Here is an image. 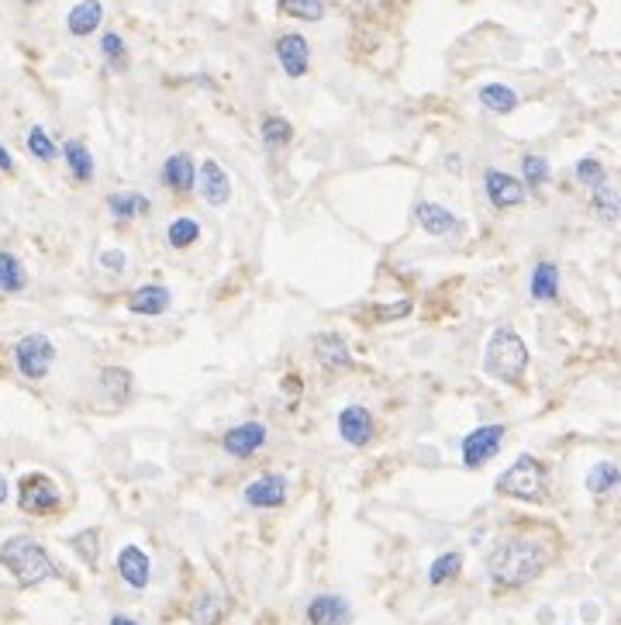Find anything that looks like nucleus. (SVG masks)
I'll return each instance as SVG.
<instances>
[{
  "instance_id": "obj_1",
  "label": "nucleus",
  "mask_w": 621,
  "mask_h": 625,
  "mask_svg": "<svg viewBox=\"0 0 621 625\" xmlns=\"http://www.w3.org/2000/svg\"><path fill=\"white\" fill-rule=\"evenodd\" d=\"M546 563H549V550L539 539L508 536L487 556V574L497 588H525L535 577H542Z\"/></svg>"
},
{
  "instance_id": "obj_2",
  "label": "nucleus",
  "mask_w": 621,
  "mask_h": 625,
  "mask_svg": "<svg viewBox=\"0 0 621 625\" xmlns=\"http://www.w3.org/2000/svg\"><path fill=\"white\" fill-rule=\"evenodd\" d=\"M0 567L11 570L21 588H35V584L59 577V567L52 563V556L32 536H14L7 543H0Z\"/></svg>"
},
{
  "instance_id": "obj_3",
  "label": "nucleus",
  "mask_w": 621,
  "mask_h": 625,
  "mask_svg": "<svg viewBox=\"0 0 621 625\" xmlns=\"http://www.w3.org/2000/svg\"><path fill=\"white\" fill-rule=\"evenodd\" d=\"M483 370H487V377L501 380V384H518L525 377L528 346L511 325H501V329L490 332L487 353H483Z\"/></svg>"
},
{
  "instance_id": "obj_4",
  "label": "nucleus",
  "mask_w": 621,
  "mask_h": 625,
  "mask_svg": "<svg viewBox=\"0 0 621 625\" xmlns=\"http://www.w3.org/2000/svg\"><path fill=\"white\" fill-rule=\"evenodd\" d=\"M497 494L518 501H546V467L532 453H521L501 477H497Z\"/></svg>"
},
{
  "instance_id": "obj_5",
  "label": "nucleus",
  "mask_w": 621,
  "mask_h": 625,
  "mask_svg": "<svg viewBox=\"0 0 621 625\" xmlns=\"http://www.w3.org/2000/svg\"><path fill=\"white\" fill-rule=\"evenodd\" d=\"M59 501H63V494H59L56 480L45 477V474H28L21 477L18 484V505L21 512L28 515H49L59 508Z\"/></svg>"
},
{
  "instance_id": "obj_6",
  "label": "nucleus",
  "mask_w": 621,
  "mask_h": 625,
  "mask_svg": "<svg viewBox=\"0 0 621 625\" xmlns=\"http://www.w3.org/2000/svg\"><path fill=\"white\" fill-rule=\"evenodd\" d=\"M14 360H18V370L25 373L28 380H42L45 373H49L52 360H56V346H52L49 335L32 332V335H25V339L18 342V349H14Z\"/></svg>"
},
{
  "instance_id": "obj_7",
  "label": "nucleus",
  "mask_w": 621,
  "mask_h": 625,
  "mask_svg": "<svg viewBox=\"0 0 621 625\" xmlns=\"http://www.w3.org/2000/svg\"><path fill=\"white\" fill-rule=\"evenodd\" d=\"M504 442V425H477L473 432H466L463 439V467L466 470H480L501 453Z\"/></svg>"
},
{
  "instance_id": "obj_8",
  "label": "nucleus",
  "mask_w": 621,
  "mask_h": 625,
  "mask_svg": "<svg viewBox=\"0 0 621 625\" xmlns=\"http://www.w3.org/2000/svg\"><path fill=\"white\" fill-rule=\"evenodd\" d=\"M276 52V63H280V70L290 76V80H301V76H308L311 70V45L304 35L297 32H283L276 38L273 45Z\"/></svg>"
},
{
  "instance_id": "obj_9",
  "label": "nucleus",
  "mask_w": 621,
  "mask_h": 625,
  "mask_svg": "<svg viewBox=\"0 0 621 625\" xmlns=\"http://www.w3.org/2000/svg\"><path fill=\"white\" fill-rule=\"evenodd\" d=\"M483 194H487V201L494 208H518V204H525V184L518 177H511V173L494 170V166L483 173Z\"/></svg>"
},
{
  "instance_id": "obj_10",
  "label": "nucleus",
  "mask_w": 621,
  "mask_h": 625,
  "mask_svg": "<svg viewBox=\"0 0 621 625\" xmlns=\"http://www.w3.org/2000/svg\"><path fill=\"white\" fill-rule=\"evenodd\" d=\"M242 501L249 508H280L287 501V477L283 474H263L249 480L242 491Z\"/></svg>"
},
{
  "instance_id": "obj_11",
  "label": "nucleus",
  "mask_w": 621,
  "mask_h": 625,
  "mask_svg": "<svg viewBox=\"0 0 621 625\" xmlns=\"http://www.w3.org/2000/svg\"><path fill=\"white\" fill-rule=\"evenodd\" d=\"M263 442H266V425L263 422H242V425H232V429L225 432L221 449H225L228 456H235V460H249V456L256 453Z\"/></svg>"
},
{
  "instance_id": "obj_12",
  "label": "nucleus",
  "mask_w": 621,
  "mask_h": 625,
  "mask_svg": "<svg viewBox=\"0 0 621 625\" xmlns=\"http://www.w3.org/2000/svg\"><path fill=\"white\" fill-rule=\"evenodd\" d=\"M197 180H201V197L211 208H225L228 197H232V180L221 170L218 159H204L201 170H197Z\"/></svg>"
},
{
  "instance_id": "obj_13",
  "label": "nucleus",
  "mask_w": 621,
  "mask_h": 625,
  "mask_svg": "<svg viewBox=\"0 0 621 625\" xmlns=\"http://www.w3.org/2000/svg\"><path fill=\"white\" fill-rule=\"evenodd\" d=\"M159 184L166 190H176V194H187V190L197 187V166L187 152H173L166 156L163 170H159Z\"/></svg>"
},
{
  "instance_id": "obj_14",
  "label": "nucleus",
  "mask_w": 621,
  "mask_h": 625,
  "mask_svg": "<svg viewBox=\"0 0 621 625\" xmlns=\"http://www.w3.org/2000/svg\"><path fill=\"white\" fill-rule=\"evenodd\" d=\"M308 622L311 625H349L352 608L342 594H318L308 601Z\"/></svg>"
},
{
  "instance_id": "obj_15",
  "label": "nucleus",
  "mask_w": 621,
  "mask_h": 625,
  "mask_svg": "<svg viewBox=\"0 0 621 625\" xmlns=\"http://www.w3.org/2000/svg\"><path fill=\"white\" fill-rule=\"evenodd\" d=\"M339 436L349 446H366L373 439V415L363 405H345L339 411Z\"/></svg>"
},
{
  "instance_id": "obj_16",
  "label": "nucleus",
  "mask_w": 621,
  "mask_h": 625,
  "mask_svg": "<svg viewBox=\"0 0 621 625\" xmlns=\"http://www.w3.org/2000/svg\"><path fill=\"white\" fill-rule=\"evenodd\" d=\"M314 360H318L325 370H335V373L352 370L349 346H345V339H342V335H335V332L314 335Z\"/></svg>"
},
{
  "instance_id": "obj_17",
  "label": "nucleus",
  "mask_w": 621,
  "mask_h": 625,
  "mask_svg": "<svg viewBox=\"0 0 621 625\" xmlns=\"http://www.w3.org/2000/svg\"><path fill=\"white\" fill-rule=\"evenodd\" d=\"M170 301H173L170 287H163V284H142V287H135V291L128 294V311H132V315L156 318V315H163V311L170 308Z\"/></svg>"
},
{
  "instance_id": "obj_18",
  "label": "nucleus",
  "mask_w": 621,
  "mask_h": 625,
  "mask_svg": "<svg viewBox=\"0 0 621 625\" xmlns=\"http://www.w3.org/2000/svg\"><path fill=\"white\" fill-rule=\"evenodd\" d=\"M118 574L128 588H135V591L149 588V577H152L149 553L138 550V546H125V550L118 553Z\"/></svg>"
},
{
  "instance_id": "obj_19",
  "label": "nucleus",
  "mask_w": 621,
  "mask_h": 625,
  "mask_svg": "<svg viewBox=\"0 0 621 625\" xmlns=\"http://www.w3.org/2000/svg\"><path fill=\"white\" fill-rule=\"evenodd\" d=\"M414 218H418V225H421V232H428V235H449V232H456L459 228V218L452 215V211H446L442 204H432V201H418L414 204Z\"/></svg>"
},
{
  "instance_id": "obj_20",
  "label": "nucleus",
  "mask_w": 621,
  "mask_h": 625,
  "mask_svg": "<svg viewBox=\"0 0 621 625\" xmlns=\"http://www.w3.org/2000/svg\"><path fill=\"white\" fill-rule=\"evenodd\" d=\"M101 21H104L101 0H80V4L66 14V28H69V35H76V38L94 35L97 28H101Z\"/></svg>"
},
{
  "instance_id": "obj_21",
  "label": "nucleus",
  "mask_w": 621,
  "mask_h": 625,
  "mask_svg": "<svg viewBox=\"0 0 621 625\" xmlns=\"http://www.w3.org/2000/svg\"><path fill=\"white\" fill-rule=\"evenodd\" d=\"M528 294L532 301H556L559 297V266L552 259H539L528 280Z\"/></svg>"
},
{
  "instance_id": "obj_22",
  "label": "nucleus",
  "mask_w": 621,
  "mask_h": 625,
  "mask_svg": "<svg viewBox=\"0 0 621 625\" xmlns=\"http://www.w3.org/2000/svg\"><path fill=\"white\" fill-rule=\"evenodd\" d=\"M107 211H111V218H118V221H132V218L149 215L152 201L145 194H138V190H121V194L107 197Z\"/></svg>"
},
{
  "instance_id": "obj_23",
  "label": "nucleus",
  "mask_w": 621,
  "mask_h": 625,
  "mask_svg": "<svg viewBox=\"0 0 621 625\" xmlns=\"http://www.w3.org/2000/svg\"><path fill=\"white\" fill-rule=\"evenodd\" d=\"M584 484H587L590 494H597V498H601V494H611L615 487H621V467L618 463H611V460L594 463V467L587 470Z\"/></svg>"
},
{
  "instance_id": "obj_24",
  "label": "nucleus",
  "mask_w": 621,
  "mask_h": 625,
  "mask_svg": "<svg viewBox=\"0 0 621 625\" xmlns=\"http://www.w3.org/2000/svg\"><path fill=\"white\" fill-rule=\"evenodd\" d=\"M259 139H263V146L276 152L283 146H290V139H294V125H290L287 118H280V114H266L263 121H259Z\"/></svg>"
},
{
  "instance_id": "obj_25",
  "label": "nucleus",
  "mask_w": 621,
  "mask_h": 625,
  "mask_svg": "<svg viewBox=\"0 0 621 625\" xmlns=\"http://www.w3.org/2000/svg\"><path fill=\"white\" fill-rule=\"evenodd\" d=\"M480 104L494 114H511L518 108V94L508 87V83H483L480 87Z\"/></svg>"
},
{
  "instance_id": "obj_26",
  "label": "nucleus",
  "mask_w": 621,
  "mask_h": 625,
  "mask_svg": "<svg viewBox=\"0 0 621 625\" xmlns=\"http://www.w3.org/2000/svg\"><path fill=\"white\" fill-rule=\"evenodd\" d=\"M63 159L69 166V173H73L80 184H87V180H94V156H90V149L83 146V142L69 139L63 146Z\"/></svg>"
},
{
  "instance_id": "obj_27",
  "label": "nucleus",
  "mask_w": 621,
  "mask_h": 625,
  "mask_svg": "<svg viewBox=\"0 0 621 625\" xmlns=\"http://www.w3.org/2000/svg\"><path fill=\"white\" fill-rule=\"evenodd\" d=\"M459 570H463V553L449 550V553L435 556L432 567H428V584H432V588H442V584L456 581Z\"/></svg>"
},
{
  "instance_id": "obj_28",
  "label": "nucleus",
  "mask_w": 621,
  "mask_h": 625,
  "mask_svg": "<svg viewBox=\"0 0 621 625\" xmlns=\"http://www.w3.org/2000/svg\"><path fill=\"white\" fill-rule=\"evenodd\" d=\"M190 619H194V625H218L225 619V601L214 591H204L201 598L190 605Z\"/></svg>"
},
{
  "instance_id": "obj_29",
  "label": "nucleus",
  "mask_w": 621,
  "mask_h": 625,
  "mask_svg": "<svg viewBox=\"0 0 621 625\" xmlns=\"http://www.w3.org/2000/svg\"><path fill=\"white\" fill-rule=\"evenodd\" d=\"M25 284H28V277H25L21 259L14 253H0V291L18 294V291H25Z\"/></svg>"
},
{
  "instance_id": "obj_30",
  "label": "nucleus",
  "mask_w": 621,
  "mask_h": 625,
  "mask_svg": "<svg viewBox=\"0 0 621 625\" xmlns=\"http://www.w3.org/2000/svg\"><path fill=\"white\" fill-rule=\"evenodd\" d=\"M276 7L294 21H321L328 11L325 0H276Z\"/></svg>"
},
{
  "instance_id": "obj_31",
  "label": "nucleus",
  "mask_w": 621,
  "mask_h": 625,
  "mask_svg": "<svg viewBox=\"0 0 621 625\" xmlns=\"http://www.w3.org/2000/svg\"><path fill=\"white\" fill-rule=\"evenodd\" d=\"M197 239H201V225L194 218H173L170 228H166V242L173 249H190Z\"/></svg>"
},
{
  "instance_id": "obj_32",
  "label": "nucleus",
  "mask_w": 621,
  "mask_h": 625,
  "mask_svg": "<svg viewBox=\"0 0 621 625\" xmlns=\"http://www.w3.org/2000/svg\"><path fill=\"white\" fill-rule=\"evenodd\" d=\"M590 194H594V215L601 218V221H618V215H621V194L611 184H601L597 190H590Z\"/></svg>"
},
{
  "instance_id": "obj_33",
  "label": "nucleus",
  "mask_w": 621,
  "mask_h": 625,
  "mask_svg": "<svg viewBox=\"0 0 621 625\" xmlns=\"http://www.w3.org/2000/svg\"><path fill=\"white\" fill-rule=\"evenodd\" d=\"M101 391H107L118 401H125L128 394H132V373H128L125 367H107L101 373Z\"/></svg>"
},
{
  "instance_id": "obj_34",
  "label": "nucleus",
  "mask_w": 621,
  "mask_h": 625,
  "mask_svg": "<svg viewBox=\"0 0 621 625\" xmlns=\"http://www.w3.org/2000/svg\"><path fill=\"white\" fill-rule=\"evenodd\" d=\"M521 177H525L528 187H542L549 180V159L546 156H521Z\"/></svg>"
},
{
  "instance_id": "obj_35",
  "label": "nucleus",
  "mask_w": 621,
  "mask_h": 625,
  "mask_svg": "<svg viewBox=\"0 0 621 625\" xmlns=\"http://www.w3.org/2000/svg\"><path fill=\"white\" fill-rule=\"evenodd\" d=\"M101 52H104V59L114 66V70H125V66H128L125 38H121L118 32H107V35L101 38Z\"/></svg>"
},
{
  "instance_id": "obj_36",
  "label": "nucleus",
  "mask_w": 621,
  "mask_h": 625,
  "mask_svg": "<svg viewBox=\"0 0 621 625\" xmlns=\"http://www.w3.org/2000/svg\"><path fill=\"white\" fill-rule=\"evenodd\" d=\"M577 180H580V184H584V187L597 190L601 184H608V173H604V166L597 163L594 156H584V159H580V163H577Z\"/></svg>"
},
{
  "instance_id": "obj_37",
  "label": "nucleus",
  "mask_w": 621,
  "mask_h": 625,
  "mask_svg": "<svg viewBox=\"0 0 621 625\" xmlns=\"http://www.w3.org/2000/svg\"><path fill=\"white\" fill-rule=\"evenodd\" d=\"M28 152H32L35 159H42V163H52V159H56V146H52V139L45 135L42 125H35L32 132H28Z\"/></svg>"
},
{
  "instance_id": "obj_38",
  "label": "nucleus",
  "mask_w": 621,
  "mask_h": 625,
  "mask_svg": "<svg viewBox=\"0 0 621 625\" xmlns=\"http://www.w3.org/2000/svg\"><path fill=\"white\" fill-rule=\"evenodd\" d=\"M73 550L83 556V563L94 567L97 553H101V536H97V529H83L80 536H73Z\"/></svg>"
},
{
  "instance_id": "obj_39",
  "label": "nucleus",
  "mask_w": 621,
  "mask_h": 625,
  "mask_svg": "<svg viewBox=\"0 0 621 625\" xmlns=\"http://www.w3.org/2000/svg\"><path fill=\"white\" fill-rule=\"evenodd\" d=\"M414 311L411 301H397V304H383V308H373V318L377 322H397V318H408Z\"/></svg>"
},
{
  "instance_id": "obj_40",
  "label": "nucleus",
  "mask_w": 621,
  "mask_h": 625,
  "mask_svg": "<svg viewBox=\"0 0 621 625\" xmlns=\"http://www.w3.org/2000/svg\"><path fill=\"white\" fill-rule=\"evenodd\" d=\"M101 266L111 273H121L125 270V253H121V249H107V253L101 256Z\"/></svg>"
},
{
  "instance_id": "obj_41",
  "label": "nucleus",
  "mask_w": 621,
  "mask_h": 625,
  "mask_svg": "<svg viewBox=\"0 0 621 625\" xmlns=\"http://www.w3.org/2000/svg\"><path fill=\"white\" fill-rule=\"evenodd\" d=\"M0 170H4V173H11V170H14V159L7 156V149H4V146H0Z\"/></svg>"
},
{
  "instance_id": "obj_42",
  "label": "nucleus",
  "mask_w": 621,
  "mask_h": 625,
  "mask_svg": "<svg viewBox=\"0 0 621 625\" xmlns=\"http://www.w3.org/2000/svg\"><path fill=\"white\" fill-rule=\"evenodd\" d=\"M107 625H138V622H135V619H128V615H114V619L107 622Z\"/></svg>"
},
{
  "instance_id": "obj_43",
  "label": "nucleus",
  "mask_w": 621,
  "mask_h": 625,
  "mask_svg": "<svg viewBox=\"0 0 621 625\" xmlns=\"http://www.w3.org/2000/svg\"><path fill=\"white\" fill-rule=\"evenodd\" d=\"M4 501H7V477L0 474V505H4Z\"/></svg>"
},
{
  "instance_id": "obj_44",
  "label": "nucleus",
  "mask_w": 621,
  "mask_h": 625,
  "mask_svg": "<svg viewBox=\"0 0 621 625\" xmlns=\"http://www.w3.org/2000/svg\"><path fill=\"white\" fill-rule=\"evenodd\" d=\"M28 4H35V0H28Z\"/></svg>"
}]
</instances>
